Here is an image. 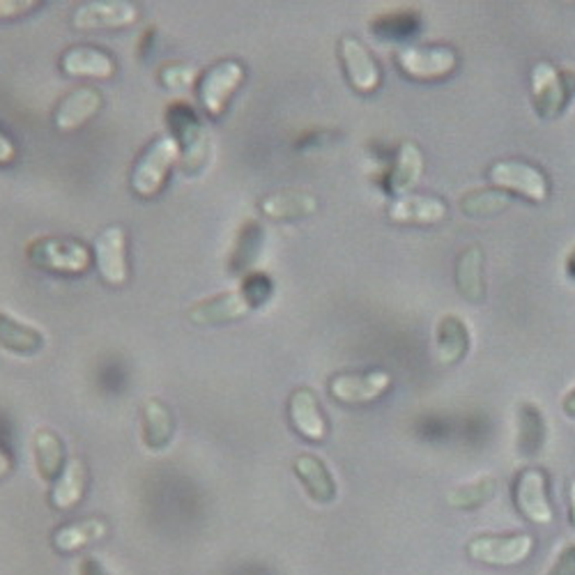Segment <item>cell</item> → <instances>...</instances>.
Listing matches in <instances>:
<instances>
[{"label":"cell","instance_id":"obj_38","mask_svg":"<svg viewBox=\"0 0 575 575\" xmlns=\"http://www.w3.org/2000/svg\"><path fill=\"white\" fill-rule=\"evenodd\" d=\"M12 456L5 452V450H0V479H5L10 472H12Z\"/></svg>","mask_w":575,"mask_h":575},{"label":"cell","instance_id":"obj_20","mask_svg":"<svg viewBox=\"0 0 575 575\" xmlns=\"http://www.w3.org/2000/svg\"><path fill=\"white\" fill-rule=\"evenodd\" d=\"M261 215L269 221H300L309 219L318 212V199L309 191H297V189H284L267 194L259 203Z\"/></svg>","mask_w":575,"mask_h":575},{"label":"cell","instance_id":"obj_31","mask_svg":"<svg viewBox=\"0 0 575 575\" xmlns=\"http://www.w3.org/2000/svg\"><path fill=\"white\" fill-rule=\"evenodd\" d=\"M263 244V230L261 226L255 221H247L242 228H240V236L236 240V247H232V253H230V272H242L244 274L249 272V265L251 261L255 259V253H259Z\"/></svg>","mask_w":575,"mask_h":575},{"label":"cell","instance_id":"obj_40","mask_svg":"<svg viewBox=\"0 0 575 575\" xmlns=\"http://www.w3.org/2000/svg\"><path fill=\"white\" fill-rule=\"evenodd\" d=\"M568 506H571V525L575 527V481L568 483Z\"/></svg>","mask_w":575,"mask_h":575},{"label":"cell","instance_id":"obj_5","mask_svg":"<svg viewBox=\"0 0 575 575\" xmlns=\"http://www.w3.org/2000/svg\"><path fill=\"white\" fill-rule=\"evenodd\" d=\"M244 79L247 72L240 60H219L207 68L196 85L203 113L215 120L221 118L228 111L230 99L242 88Z\"/></svg>","mask_w":575,"mask_h":575},{"label":"cell","instance_id":"obj_7","mask_svg":"<svg viewBox=\"0 0 575 575\" xmlns=\"http://www.w3.org/2000/svg\"><path fill=\"white\" fill-rule=\"evenodd\" d=\"M488 180L500 191L523 196L531 203H546L550 196V182L543 170L518 159H502L488 168Z\"/></svg>","mask_w":575,"mask_h":575},{"label":"cell","instance_id":"obj_30","mask_svg":"<svg viewBox=\"0 0 575 575\" xmlns=\"http://www.w3.org/2000/svg\"><path fill=\"white\" fill-rule=\"evenodd\" d=\"M495 491H498V481L493 477H481L472 483L454 488V491L446 495V504L452 508H465V511L479 508L495 498Z\"/></svg>","mask_w":575,"mask_h":575},{"label":"cell","instance_id":"obj_29","mask_svg":"<svg viewBox=\"0 0 575 575\" xmlns=\"http://www.w3.org/2000/svg\"><path fill=\"white\" fill-rule=\"evenodd\" d=\"M511 205L508 194L500 189H472L460 196L463 215L472 219H491Z\"/></svg>","mask_w":575,"mask_h":575},{"label":"cell","instance_id":"obj_13","mask_svg":"<svg viewBox=\"0 0 575 575\" xmlns=\"http://www.w3.org/2000/svg\"><path fill=\"white\" fill-rule=\"evenodd\" d=\"M396 65L408 79L438 81L456 70L458 56L452 47H408L398 51Z\"/></svg>","mask_w":575,"mask_h":575},{"label":"cell","instance_id":"obj_1","mask_svg":"<svg viewBox=\"0 0 575 575\" xmlns=\"http://www.w3.org/2000/svg\"><path fill=\"white\" fill-rule=\"evenodd\" d=\"M180 164V145L170 134H159L145 151L139 155V159L132 166L130 173V187L134 196L151 201L159 196L170 170Z\"/></svg>","mask_w":575,"mask_h":575},{"label":"cell","instance_id":"obj_26","mask_svg":"<svg viewBox=\"0 0 575 575\" xmlns=\"http://www.w3.org/2000/svg\"><path fill=\"white\" fill-rule=\"evenodd\" d=\"M423 173V155L415 143H400L394 157V166L390 173V191L396 196H403L410 191Z\"/></svg>","mask_w":575,"mask_h":575},{"label":"cell","instance_id":"obj_11","mask_svg":"<svg viewBox=\"0 0 575 575\" xmlns=\"http://www.w3.org/2000/svg\"><path fill=\"white\" fill-rule=\"evenodd\" d=\"M253 311L244 292L238 288L224 290L205 300H199L196 304H191L187 311L189 323L194 327H219L228 323H238L242 318H247Z\"/></svg>","mask_w":575,"mask_h":575},{"label":"cell","instance_id":"obj_14","mask_svg":"<svg viewBox=\"0 0 575 575\" xmlns=\"http://www.w3.org/2000/svg\"><path fill=\"white\" fill-rule=\"evenodd\" d=\"M514 502L520 514L535 525H550L555 518L550 498L548 479L539 467H525L514 483Z\"/></svg>","mask_w":575,"mask_h":575},{"label":"cell","instance_id":"obj_17","mask_svg":"<svg viewBox=\"0 0 575 575\" xmlns=\"http://www.w3.org/2000/svg\"><path fill=\"white\" fill-rule=\"evenodd\" d=\"M47 334L39 325L0 309V350L14 357H33L45 350Z\"/></svg>","mask_w":575,"mask_h":575},{"label":"cell","instance_id":"obj_33","mask_svg":"<svg viewBox=\"0 0 575 575\" xmlns=\"http://www.w3.org/2000/svg\"><path fill=\"white\" fill-rule=\"evenodd\" d=\"M518 442L525 452L541 450L543 442V417L535 406H523L518 415Z\"/></svg>","mask_w":575,"mask_h":575},{"label":"cell","instance_id":"obj_35","mask_svg":"<svg viewBox=\"0 0 575 575\" xmlns=\"http://www.w3.org/2000/svg\"><path fill=\"white\" fill-rule=\"evenodd\" d=\"M39 0H0V21H14L39 10Z\"/></svg>","mask_w":575,"mask_h":575},{"label":"cell","instance_id":"obj_8","mask_svg":"<svg viewBox=\"0 0 575 575\" xmlns=\"http://www.w3.org/2000/svg\"><path fill=\"white\" fill-rule=\"evenodd\" d=\"M93 265L99 279L120 288L130 281V253H127V230L120 224L106 226L93 242Z\"/></svg>","mask_w":575,"mask_h":575},{"label":"cell","instance_id":"obj_2","mask_svg":"<svg viewBox=\"0 0 575 575\" xmlns=\"http://www.w3.org/2000/svg\"><path fill=\"white\" fill-rule=\"evenodd\" d=\"M26 261L49 274L81 276L93 267V249L72 238L41 236L26 244Z\"/></svg>","mask_w":575,"mask_h":575},{"label":"cell","instance_id":"obj_3","mask_svg":"<svg viewBox=\"0 0 575 575\" xmlns=\"http://www.w3.org/2000/svg\"><path fill=\"white\" fill-rule=\"evenodd\" d=\"M166 122L170 130L168 134L180 145V164L184 168V173H196L199 168L205 166L209 139L203 130V122L194 111V106L182 99L168 104Z\"/></svg>","mask_w":575,"mask_h":575},{"label":"cell","instance_id":"obj_22","mask_svg":"<svg viewBox=\"0 0 575 575\" xmlns=\"http://www.w3.org/2000/svg\"><path fill=\"white\" fill-rule=\"evenodd\" d=\"M292 470L307 488V493L321 504H327L336 498V481L330 467L313 454H300L292 463Z\"/></svg>","mask_w":575,"mask_h":575},{"label":"cell","instance_id":"obj_6","mask_svg":"<svg viewBox=\"0 0 575 575\" xmlns=\"http://www.w3.org/2000/svg\"><path fill=\"white\" fill-rule=\"evenodd\" d=\"M575 95V74L560 70L550 62H539L531 70V101L537 116L552 120L560 118Z\"/></svg>","mask_w":575,"mask_h":575},{"label":"cell","instance_id":"obj_34","mask_svg":"<svg viewBox=\"0 0 575 575\" xmlns=\"http://www.w3.org/2000/svg\"><path fill=\"white\" fill-rule=\"evenodd\" d=\"M240 290L244 292L249 304L255 311V309L263 307L269 300L272 292H274V284H272V279L265 272H247L242 276V281H240Z\"/></svg>","mask_w":575,"mask_h":575},{"label":"cell","instance_id":"obj_39","mask_svg":"<svg viewBox=\"0 0 575 575\" xmlns=\"http://www.w3.org/2000/svg\"><path fill=\"white\" fill-rule=\"evenodd\" d=\"M562 410H564L566 417L575 419V387L564 396V400H562Z\"/></svg>","mask_w":575,"mask_h":575},{"label":"cell","instance_id":"obj_21","mask_svg":"<svg viewBox=\"0 0 575 575\" xmlns=\"http://www.w3.org/2000/svg\"><path fill=\"white\" fill-rule=\"evenodd\" d=\"M470 350V332L458 315H444L435 332V357L442 367H454Z\"/></svg>","mask_w":575,"mask_h":575},{"label":"cell","instance_id":"obj_28","mask_svg":"<svg viewBox=\"0 0 575 575\" xmlns=\"http://www.w3.org/2000/svg\"><path fill=\"white\" fill-rule=\"evenodd\" d=\"M104 537H106V523L99 518H88L83 523H72L56 529L53 546L60 552H76Z\"/></svg>","mask_w":575,"mask_h":575},{"label":"cell","instance_id":"obj_18","mask_svg":"<svg viewBox=\"0 0 575 575\" xmlns=\"http://www.w3.org/2000/svg\"><path fill=\"white\" fill-rule=\"evenodd\" d=\"M288 419L295 433L309 442H323L330 433L327 419L321 410V400L311 387H297L288 398Z\"/></svg>","mask_w":575,"mask_h":575},{"label":"cell","instance_id":"obj_27","mask_svg":"<svg viewBox=\"0 0 575 575\" xmlns=\"http://www.w3.org/2000/svg\"><path fill=\"white\" fill-rule=\"evenodd\" d=\"M33 452H35V465L41 479L56 481L65 467V446H62L60 438L51 429H39L33 438Z\"/></svg>","mask_w":575,"mask_h":575},{"label":"cell","instance_id":"obj_10","mask_svg":"<svg viewBox=\"0 0 575 575\" xmlns=\"http://www.w3.org/2000/svg\"><path fill=\"white\" fill-rule=\"evenodd\" d=\"M531 550H535V539L529 535H481L467 543V555L488 566L523 564Z\"/></svg>","mask_w":575,"mask_h":575},{"label":"cell","instance_id":"obj_4","mask_svg":"<svg viewBox=\"0 0 575 575\" xmlns=\"http://www.w3.org/2000/svg\"><path fill=\"white\" fill-rule=\"evenodd\" d=\"M141 19V5L134 0H83L70 16V26L79 33L127 31Z\"/></svg>","mask_w":575,"mask_h":575},{"label":"cell","instance_id":"obj_16","mask_svg":"<svg viewBox=\"0 0 575 575\" xmlns=\"http://www.w3.org/2000/svg\"><path fill=\"white\" fill-rule=\"evenodd\" d=\"M60 72L70 79H91V81H109L118 72V62L104 49L91 45H74L65 49L58 60Z\"/></svg>","mask_w":575,"mask_h":575},{"label":"cell","instance_id":"obj_19","mask_svg":"<svg viewBox=\"0 0 575 575\" xmlns=\"http://www.w3.org/2000/svg\"><path fill=\"white\" fill-rule=\"evenodd\" d=\"M446 205L435 196H398L387 207V219L398 226H435L446 219Z\"/></svg>","mask_w":575,"mask_h":575},{"label":"cell","instance_id":"obj_12","mask_svg":"<svg viewBox=\"0 0 575 575\" xmlns=\"http://www.w3.org/2000/svg\"><path fill=\"white\" fill-rule=\"evenodd\" d=\"M392 387V375L387 371L369 373H336L327 382V392L344 406H369V403L385 396Z\"/></svg>","mask_w":575,"mask_h":575},{"label":"cell","instance_id":"obj_25","mask_svg":"<svg viewBox=\"0 0 575 575\" xmlns=\"http://www.w3.org/2000/svg\"><path fill=\"white\" fill-rule=\"evenodd\" d=\"M456 286L463 300L479 304L486 297L483 279V251L479 247H467L456 261Z\"/></svg>","mask_w":575,"mask_h":575},{"label":"cell","instance_id":"obj_23","mask_svg":"<svg viewBox=\"0 0 575 575\" xmlns=\"http://www.w3.org/2000/svg\"><path fill=\"white\" fill-rule=\"evenodd\" d=\"M141 431H143V442L151 452L166 450L170 440H173V431H176L173 415H170V410L159 398H147L143 403Z\"/></svg>","mask_w":575,"mask_h":575},{"label":"cell","instance_id":"obj_9","mask_svg":"<svg viewBox=\"0 0 575 575\" xmlns=\"http://www.w3.org/2000/svg\"><path fill=\"white\" fill-rule=\"evenodd\" d=\"M338 58H340V65H344L350 88L355 93L371 95L380 88L382 70L364 41L352 35H344L338 39Z\"/></svg>","mask_w":575,"mask_h":575},{"label":"cell","instance_id":"obj_36","mask_svg":"<svg viewBox=\"0 0 575 575\" xmlns=\"http://www.w3.org/2000/svg\"><path fill=\"white\" fill-rule=\"evenodd\" d=\"M546 575H575V543H568L560 550L555 564Z\"/></svg>","mask_w":575,"mask_h":575},{"label":"cell","instance_id":"obj_15","mask_svg":"<svg viewBox=\"0 0 575 575\" xmlns=\"http://www.w3.org/2000/svg\"><path fill=\"white\" fill-rule=\"evenodd\" d=\"M104 97L95 85H79L56 104L53 127L60 134H74L97 118Z\"/></svg>","mask_w":575,"mask_h":575},{"label":"cell","instance_id":"obj_32","mask_svg":"<svg viewBox=\"0 0 575 575\" xmlns=\"http://www.w3.org/2000/svg\"><path fill=\"white\" fill-rule=\"evenodd\" d=\"M199 70L189 62H166L159 68V85L168 93H187L199 85Z\"/></svg>","mask_w":575,"mask_h":575},{"label":"cell","instance_id":"obj_24","mask_svg":"<svg viewBox=\"0 0 575 575\" xmlns=\"http://www.w3.org/2000/svg\"><path fill=\"white\" fill-rule=\"evenodd\" d=\"M85 486H88V470H85V463L81 458L68 460V465L62 467L60 477L51 486V506L58 511L74 508L85 495Z\"/></svg>","mask_w":575,"mask_h":575},{"label":"cell","instance_id":"obj_37","mask_svg":"<svg viewBox=\"0 0 575 575\" xmlns=\"http://www.w3.org/2000/svg\"><path fill=\"white\" fill-rule=\"evenodd\" d=\"M19 151H16V143L0 130V166H10L14 164Z\"/></svg>","mask_w":575,"mask_h":575}]
</instances>
